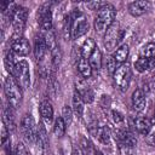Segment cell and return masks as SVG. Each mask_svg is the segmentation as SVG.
Returning a JSON list of instances; mask_svg holds the SVG:
<instances>
[{"label":"cell","instance_id":"6da1fadb","mask_svg":"<svg viewBox=\"0 0 155 155\" xmlns=\"http://www.w3.org/2000/svg\"><path fill=\"white\" fill-rule=\"evenodd\" d=\"M116 10L111 4L105 2L98 11L94 18V29L98 34H105L109 27L115 22Z\"/></svg>","mask_w":155,"mask_h":155},{"label":"cell","instance_id":"7a4b0ae2","mask_svg":"<svg viewBox=\"0 0 155 155\" xmlns=\"http://www.w3.org/2000/svg\"><path fill=\"white\" fill-rule=\"evenodd\" d=\"M4 91L6 94L8 105H11L13 109H18L22 105L23 93H22V87L19 86V84L17 82V80L13 75H8L5 79Z\"/></svg>","mask_w":155,"mask_h":155},{"label":"cell","instance_id":"3957f363","mask_svg":"<svg viewBox=\"0 0 155 155\" xmlns=\"http://www.w3.org/2000/svg\"><path fill=\"white\" fill-rule=\"evenodd\" d=\"M73 18V25H71V38L79 39L82 35H85L88 30V22L84 13H81L78 8H75L71 13Z\"/></svg>","mask_w":155,"mask_h":155},{"label":"cell","instance_id":"277c9868","mask_svg":"<svg viewBox=\"0 0 155 155\" xmlns=\"http://www.w3.org/2000/svg\"><path fill=\"white\" fill-rule=\"evenodd\" d=\"M124 38V30L117 22H114L104 34V47L107 51H113Z\"/></svg>","mask_w":155,"mask_h":155},{"label":"cell","instance_id":"5b68a950","mask_svg":"<svg viewBox=\"0 0 155 155\" xmlns=\"http://www.w3.org/2000/svg\"><path fill=\"white\" fill-rule=\"evenodd\" d=\"M113 78H114V82L115 85L121 90V91H126L130 86V82H131V68L127 63H124V64H120L115 73L113 74Z\"/></svg>","mask_w":155,"mask_h":155},{"label":"cell","instance_id":"8992f818","mask_svg":"<svg viewBox=\"0 0 155 155\" xmlns=\"http://www.w3.org/2000/svg\"><path fill=\"white\" fill-rule=\"evenodd\" d=\"M21 131L30 143L38 142V127L30 114H25L21 120Z\"/></svg>","mask_w":155,"mask_h":155},{"label":"cell","instance_id":"52a82bcc","mask_svg":"<svg viewBox=\"0 0 155 155\" xmlns=\"http://www.w3.org/2000/svg\"><path fill=\"white\" fill-rule=\"evenodd\" d=\"M15 78L19 86L22 88H28L30 85V71H29V64L27 61L22 59L17 62L16 64V71H15Z\"/></svg>","mask_w":155,"mask_h":155},{"label":"cell","instance_id":"ba28073f","mask_svg":"<svg viewBox=\"0 0 155 155\" xmlns=\"http://www.w3.org/2000/svg\"><path fill=\"white\" fill-rule=\"evenodd\" d=\"M28 15H29V11H28L27 7H24V6H17L16 12H15L13 18H12V22H11L12 23V27L15 29L16 35H21V33L25 28Z\"/></svg>","mask_w":155,"mask_h":155},{"label":"cell","instance_id":"9c48e42d","mask_svg":"<svg viewBox=\"0 0 155 155\" xmlns=\"http://www.w3.org/2000/svg\"><path fill=\"white\" fill-rule=\"evenodd\" d=\"M36 18H38V23L42 30H45V31L52 30V12L48 6L42 5L38 10Z\"/></svg>","mask_w":155,"mask_h":155},{"label":"cell","instance_id":"30bf717a","mask_svg":"<svg viewBox=\"0 0 155 155\" xmlns=\"http://www.w3.org/2000/svg\"><path fill=\"white\" fill-rule=\"evenodd\" d=\"M30 45L29 41L22 36V35H15L13 39L11 40V51L15 52L18 56H27L29 53Z\"/></svg>","mask_w":155,"mask_h":155},{"label":"cell","instance_id":"8fae6325","mask_svg":"<svg viewBox=\"0 0 155 155\" xmlns=\"http://www.w3.org/2000/svg\"><path fill=\"white\" fill-rule=\"evenodd\" d=\"M150 8V2L145 0H138V1H132L128 4V12L133 17H140L144 13L148 12Z\"/></svg>","mask_w":155,"mask_h":155},{"label":"cell","instance_id":"7c38bea8","mask_svg":"<svg viewBox=\"0 0 155 155\" xmlns=\"http://www.w3.org/2000/svg\"><path fill=\"white\" fill-rule=\"evenodd\" d=\"M114 134H115L114 137L117 140V143H125V144L131 145V147H136L137 145V138H136V136L131 131H128V130L117 128V130H115Z\"/></svg>","mask_w":155,"mask_h":155},{"label":"cell","instance_id":"4fadbf2b","mask_svg":"<svg viewBox=\"0 0 155 155\" xmlns=\"http://www.w3.org/2000/svg\"><path fill=\"white\" fill-rule=\"evenodd\" d=\"M90 131L102 144L107 145L110 143V132L107 126H93L90 127Z\"/></svg>","mask_w":155,"mask_h":155},{"label":"cell","instance_id":"5bb4252c","mask_svg":"<svg viewBox=\"0 0 155 155\" xmlns=\"http://www.w3.org/2000/svg\"><path fill=\"white\" fill-rule=\"evenodd\" d=\"M75 91L80 94V97L82 98V101L85 103H87V104L93 103V101H94V93H93V91L91 90L90 86H87L86 84L79 81L76 84V90Z\"/></svg>","mask_w":155,"mask_h":155},{"label":"cell","instance_id":"9a60e30c","mask_svg":"<svg viewBox=\"0 0 155 155\" xmlns=\"http://www.w3.org/2000/svg\"><path fill=\"white\" fill-rule=\"evenodd\" d=\"M39 111H40V116L42 119V121L46 125H50L53 120V108L52 104L48 101H42L39 105Z\"/></svg>","mask_w":155,"mask_h":155},{"label":"cell","instance_id":"2e32d148","mask_svg":"<svg viewBox=\"0 0 155 155\" xmlns=\"http://www.w3.org/2000/svg\"><path fill=\"white\" fill-rule=\"evenodd\" d=\"M132 107L134 110L137 111H142L144 108H145V104H147V101H145V96H144V92L140 90V88H136L132 93Z\"/></svg>","mask_w":155,"mask_h":155},{"label":"cell","instance_id":"e0dca14e","mask_svg":"<svg viewBox=\"0 0 155 155\" xmlns=\"http://www.w3.org/2000/svg\"><path fill=\"white\" fill-rule=\"evenodd\" d=\"M46 52H47V46L45 44V40H44V36H36L35 38V42H34V54H35V58L39 61V62H42L45 56H46Z\"/></svg>","mask_w":155,"mask_h":155},{"label":"cell","instance_id":"ac0fdd59","mask_svg":"<svg viewBox=\"0 0 155 155\" xmlns=\"http://www.w3.org/2000/svg\"><path fill=\"white\" fill-rule=\"evenodd\" d=\"M2 122L6 125V127L8 128V131H13V130H16L17 122H16V116H15L13 108H12L11 105H8V107H6V108L4 109Z\"/></svg>","mask_w":155,"mask_h":155},{"label":"cell","instance_id":"d6986e66","mask_svg":"<svg viewBox=\"0 0 155 155\" xmlns=\"http://www.w3.org/2000/svg\"><path fill=\"white\" fill-rule=\"evenodd\" d=\"M151 126H153L151 121L148 117H145V116H138L134 120V127H136V130L140 134H143V136L149 134V132L151 130Z\"/></svg>","mask_w":155,"mask_h":155},{"label":"cell","instance_id":"ffe728a7","mask_svg":"<svg viewBox=\"0 0 155 155\" xmlns=\"http://www.w3.org/2000/svg\"><path fill=\"white\" fill-rule=\"evenodd\" d=\"M134 68L139 73H145L151 68H155V59L154 58H144L139 57L134 62Z\"/></svg>","mask_w":155,"mask_h":155},{"label":"cell","instance_id":"44dd1931","mask_svg":"<svg viewBox=\"0 0 155 155\" xmlns=\"http://www.w3.org/2000/svg\"><path fill=\"white\" fill-rule=\"evenodd\" d=\"M128 52H130L128 45L124 44V45H121V46H119L116 48V51L114 52L113 57H114V59H115V62L117 64H124L128 58Z\"/></svg>","mask_w":155,"mask_h":155},{"label":"cell","instance_id":"7402d4cb","mask_svg":"<svg viewBox=\"0 0 155 155\" xmlns=\"http://www.w3.org/2000/svg\"><path fill=\"white\" fill-rule=\"evenodd\" d=\"M78 71H79V74H80L84 79L91 78L93 70H92V68H91V65H90V63H88V59L82 58V57L79 59V62H78Z\"/></svg>","mask_w":155,"mask_h":155},{"label":"cell","instance_id":"603a6c76","mask_svg":"<svg viewBox=\"0 0 155 155\" xmlns=\"http://www.w3.org/2000/svg\"><path fill=\"white\" fill-rule=\"evenodd\" d=\"M97 48V46H96V41L93 40V39H91V38H87L85 41H84V44H82V46H81V57L82 58H90V56L93 53V51Z\"/></svg>","mask_w":155,"mask_h":155},{"label":"cell","instance_id":"cb8c5ba5","mask_svg":"<svg viewBox=\"0 0 155 155\" xmlns=\"http://www.w3.org/2000/svg\"><path fill=\"white\" fill-rule=\"evenodd\" d=\"M84 103L85 102L82 101V98L80 97V94L75 91L74 94H73V111H74V114L78 117H82V115H84V110H85Z\"/></svg>","mask_w":155,"mask_h":155},{"label":"cell","instance_id":"d4e9b609","mask_svg":"<svg viewBox=\"0 0 155 155\" xmlns=\"http://www.w3.org/2000/svg\"><path fill=\"white\" fill-rule=\"evenodd\" d=\"M88 63H90L92 70H97V71H98V70L101 69V65H102V52L99 51L98 47H97V48L93 51V53L90 56Z\"/></svg>","mask_w":155,"mask_h":155},{"label":"cell","instance_id":"484cf974","mask_svg":"<svg viewBox=\"0 0 155 155\" xmlns=\"http://www.w3.org/2000/svg\"><path fill=\"white\" fill-rule=\"evenodd\" d=\"M65 130H67V124L64 122L63 117L62 116L57 117L54 120V124H53V132H54L56 137H58V138L63 137L65 133Z\"/></svg>","mask_w":155,"mask_h":155},{"label":"cell","instance_id":"4316f807","mask_svg":"<svg viewBox=\"0 0 155 155\" xmlns=\"http://www.w3.org/2000/svg\"><path fill=\"white\" fill-rule=\"evenodd\" d=\"M44 36V40H45V44H46V46H47V50L51 52L54 47H57L58 45H57V41H56V36H54V33L52 31V30H48V31H46L45 33V35H42Z\"/></svg>","mask_w":155,"mask_h":155},{"label":"cell","instance_id":"83f0119b","mask_svg":"<svg viewBox=\"0 0 155 155\" xmlns=\"http://www.w3.org/2000/svg\"><path fill=\"white\" fill-rule=\"evenodd\" d=\"M140 57L144 58H153L155 57V42L145 44L140 50Z\"/></svg>","mask_w":155,"mask_h":155},{"label":"cell","instance_id":"f1b7e54d","mask_svg":"<svg viewBox=\"0 0 155 155\" xmlns=\"http://www.w3.org/2000/svg\"><path fill=\"white\" fill-rule=\"evenodd\" d=\"M16 64L17 62L13 61V54L12 52H7L6 57H5V67L7 69V71L10 73V75H13L15 76V71H16Z\"/></svg>","mask_w":155,"mask_h":155},{"label":"cell","instance_id":"f546056e","mask_svg":"<svg viewBox=\"0 0 155 155\" xmlns=\"http://www.w3.org/2000/svg\"><path fill=\"white\" fill-rule=\"evenodd\" d=\"M51 59H52V67L54 69H57L59 67V64H61V61H62V52H61L59 46L54 47L51 51Z\"/></svg>","mask_w":155,"mask_h":155},{"label":"cell","instance_id":"4dcf8cb0","mask_svg":"<svg viewBox=\"0 0 155 155\" xmlns=\"http://www.w3.org/2000/svg\"><path fill=\"white\" fill-rule=\"evenodd\" d=\"M73 108H70L69 105H64L62 109V117L64 120V122L67 124V126H69L73 121Z\"/></svg>","mask_w":155,"mask_h":155},{"label":"cell","instance_id":"1f68e13d","mask_svg":"<svg viewBox=\"0 0 155 155\" xmlns=\"http://www.w3.org/2000/svg\"><path fill=\"white\" fill-rule=\"evenodd\" d=\"M117 149L120 155H136L134 154V147L127 145L125 143H117Z\"/></svg>","mask_w":155,"mask_h":155},{"label":"cell","instance_id":"d6a6232c","mask_svg":"<svg viewBox=\"0 0 155 155\" xmlns=\"http://www.w3.org/2000/svg\"><path fill=\"white\" fill-rule=\"evenodd\" d=\"M116 62H115V59H114V57H111V56H109V57H107V61H105V69H107V71L109 73V74H114L115 73V70H116Z\"/></svg>","mask_w":155,"mask_h":155},{"label":"cell","instance_id":"836d02e7","mask_svg":"<svg viewBox=\"0 0 155 155\" xmlns=\"http://www.w3.org/2000/svg\"><path fill=\"white\" fill-rule=\"evenodd\" d=\"M110 115H111V120H113V122H114L115 125H121V124H124L125 116H124L120 111H117V110H111Z\"/></svg>","mask_w":155,"mask_h":155},{"label":"cell","instance_id":"e575fe53","mask_svg":"<svg viewBox=\"0 0 155 155\" xmlns=\"http://www.w3.org/2000/svg\"><path fill=\"white\" fill-rule=\"evenodd\" d=\"M15 155H30L29 154V151L27 150V148H25V145L23 144V143H21V142H18L17 143V145H16V148H15V153H13Z\"/></svg>","mask_w":155,"mask_h":155},{"label":"cell","instance_id":"d590c367","mask_svg":"<svg viewBox=\"0 0 155 155\" xmlns=\"http://www.w3.org/2000/svg\"><path fill=\"white\" fill-rule=\"evenodd\" d=\"M104 4H105V2H102V1H90V2H86L85 5H86L90 10H96V11H98Z\"/></svg>","mask_w":155,"mask_h":155},{"label":"cell","instance_id":"8d00e7d4","mask_svg":"<svg viewBox=\"0 0 155 155\" xmlns=\"http://www.w3.org/2000/svg\"><path fill=\"white\" fill-rule=\"evenodd\" d=\"M8 139V128L6 127V125L2 122V128H1V140H2V145L6 144Z\"/></svg>","mask_w":155,"mask_h":155},{"label":"cell","instance_id":"74e56055","mask_svg":"<svg viewBox=\"0 0 155 155\" xmlns=\"http://www.w3.org/2000/svg\"><path fill=\"white\" fill-rule=\"evenodd\" d=\"M150 121H151V124H153V125H155V108H154V110H153V114H151V119H150Z\"/></svg>","mask_w":155,"mask_h":155},{"label":"cell","instance_id":"f35d334b","mask_svg":"<svg viewBox=\"0 0 155 155\" xmlns=\"http://www.w3.org/2000/svg\"><path fill=\"white\" fill-rule=\"evenodd\" d=\"M150 144L155 148V133H154V134L151 136V138H150Z\"/></svg>","mask_w":155,"mask_h":155},{"label":"cell","instance_id":"ab89813d","mask_svg":"<svg viewBox=\"0 0 155 155\" xmlns=\"http://www.w3.org/2000/svg\"><path fill=\"white\" fill-rule=\"evenodd\" d=\"M96 155H103V154H102L101 151H97V153H96Z\"/></svg>","mask_w":155,"mask_h":155},{"label":"cell","instance_id":"60d3db41","mask_svg":"<svg viewBox=\"0 0 155 155\" xmlns=\"http://www.w3.org/2000/svg\"><path fill=\"white\" fill-rule=\"evenodd\" d=\"M154 84H155V82H154Z\"/></svg>","mask_w":155,"mask_h":155}]
</instances>
